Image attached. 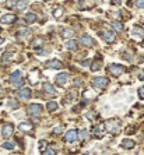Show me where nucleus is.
<instances>
[{
  "instance_id": "27",
  "label": "nucleus",
  "mask_w": 144,
  "mask_h": 155,
  "mask_svg": "<svg viewBox=\"0 0 144 155\" xmlns=\"http://www.w3.org/2000/svg\"><path fill=\"white\" fill-rule=\"evenodd\" d=\"M3 147L6 148V149H14L16 144H14V143H11V141H6V143L3 144Z\"/></svg>"
},
{
  "instance_id": "6",
  "label": "nucleus",
  "mask_w": 144,
  "mask_h": 155,
  "mask_svg": "<svg viewBox=\"0 0 144 155\" xmlns=\"http://www.w3.org/2000/svg\"><path fill=\"white\" fill-rule=\"evenodd\" d=\"M108 123H109V124H108V129H109V132L112 133V134H118V133H119L120 126H119V123H118V120H116V119L109 120Z\"/></svg>"
},
{
  "instance_id": "21",
  "label": "nucleus",
  "mask_w": 144,
  "mask_h": 155,
  "mask_svg": "<svg viewBox=\"0 0 144 155\" xmlns=\"http://www.w3.org/2000/svg\"><path fill=\"white\" fill-rule=\"evenodd\" d=\"M30 34H31V32H30L28 28H21V30L18 31V38H27Z\"/></svg>"
},
{
  "instance_id": "2",
  "label": "nucleus",
  "mask_w": 144,
  "mask_h": 155,
  "mask_svg": "<svg viewBox=\"0 0 144 155\" xmlns=\"http://www.w3.org/2000/svg\"><path fill=\"white\" fill-rule=\"evenodd\" d=\"M10 83L13 84L14 87H20V85H23L24 84V80L21 78V71H14L11 76H10Z\"/></svg>"
},
{
  "instance_id": "41",
  "label": "nucleus",
  "mask_w": 144,
  "mask_h": 155,
  "mask_svg": "<svg viewBox=\"0 0 144 155\" xmlns=\"http://www.w3.org/2000/svg\"><path fill=\"white\" fill-rule=\"evenodd\" d=\"M45 1H48V0H45Z\"/></svg>"
},
{
  "instance_id": "8",
  "label": "nucleus",
  "mask_w": 144,
  "mask_h": 155,
  "mask_svg": "<svg viewBox=\"0 0 144 155\" xmlns=\"http://www.w3.org/2000/svg\"><path fill=\"white\" fill-rule=\"evenodd\" d=\"M101 37L105 39V42H108V43H112L115 42V34L111 31H102L101 32Z\"/></svg>"
},
{
  "instance_id": "25",
  "label": "nucleus",
  "mask_w": 144,
  "mask_h": 155,
  "mask_svg": "<svg viewBox=\"0 0 144 155\" xmlns=\"http://www.w3.org/2000/svg\"><path fill=\"white\" fill-rule=\"evenodd\" d=\"M66 48H67L69 50H74V49L77 48V43H76L74 41H69V42L66 43Z\"/></svg>"
},
{
  "instance_id": "10",
  "label": "nucleus",
  "mask_w": 144,
  "mask_h": 155,
  "mask_svg": "<svg viewBox=\"0 0 144 155\" xmlns=\"http://www.w3.org/2000/svg\"><path fill=\"white\" fill-rule=\"evenodd\" d=\"M80 43L81 45H84V46H92V45H94V39L91 38V37H90V35H83V37H81L80 38Z\"/></svg>"
},
{
  "instance_id": "23",
  "label": "nucleus",
  "mask_w": 144,
  "mask_h": 155,
  "mask_svg": "<svg viewBox=\"0 0 144 155\" xmlns=\"http://www.w3.org/2000/svg\"><path fill=\"white\" fill-rule=\"evenodd\" d=\"M42 43H43V39L42 38H35L34 41H32V46L34 48H39V46H42Z\"/></svg>"
},
{
  "instance_id": "33",
  "label": "nucleus",
  "mask_w": 144,
  "mask_h": 155,
  "mask_svg": "<svg viewBox=\"0 0 144 155\" xmlns=\"http://www.w3.org/2000/svg\"><path fill=\"white\" fill-rule=\"evenodd\" d=\"M43 155H56V152H55V149L49 148V149H46V151H45V154H43Z\"/></svg>"
},
{
  "instance_id": "3",
  "label": "nucleus",
  "mask_w": 144,
  "mask_h": 155,
  "mask_svg": "<svg viewBox=\"0 0 144 155\" xmlns=\"http://www.w3.org/2000/svg\"><path fill=\"white\" fill-rule=\"evenodd\" d=\"M28 113L34 117H38L42 113V106H41L39 103H31L28 106Z\"/></svg>"
},
{
  "instance_id": "12",
  "label": "nucleus",
  "mask_w": 144,
  "mask_h": 155,
  "mask_svg": "<svg viewBox=\"0 0 144 155\" xmlns=\"http://www.w3.org/2000/svg\"><path fill=\"white\" fill-rule=\"evenodd\" d=\"M16 20H17V17L14 14H4L0 18V21L3 24H13V23H16Z\"/></svg>"
},
{
  "instance_id": "5",
  "label": "nucleus",
  "mask_w": 144,
  "mask_h": 155,
  "mask_svg": "<svg viewBox=\"0 0 144 155\" xmlns=\"http://www.w3.org/2000/svg\"><path fill=\"white\" fill-rule=\"evenodd\" d=\"M64 140L67 141V143H73V141H76V140H79V132L77 130H69V132L66 133V136H64Z\"/></svg>"
},
{
  "instance_id": "30",
  "label": "nucleus",
  "mask_w": 144,
  "mask_h": 155,
  "mask_svg": "<svg viewBox=\"0 0 144 155\" xmlns=\"http://www.w3.org/2000/svg\"><path fill=\"white\" fill-rule=\"evenodd\" d=\"M62 13H63V10H62L60 7H57L56 10H55V13H53V16L56 17V18H59V17L62 16Z\"/></svg>"
},
{
  "instance_id": "18",
  "label": "nucleus",
  "mask_w": 144,
  "mask_h": 155,
  "mask_svg": "<svg viewBox=\"0 0 144 155\" xmlns=\"http://www.w3.org/2000/svg\"><path fill=\"white\" fill-rule=\"evenodd\" d=\"M62 35H63V38L70 39V38H73V37H74V31H73L72 28H66V30H63Z\"/></svg>"
},
{
  "instance_id": "15",
  "label": "nucleus",
  "mask_w": 144,
  "mask_h": 155,
  "mask_svg": "<svg viewBox=\"0 0 144 155\" xmlns=\"http://www.w3.org/2000/svg\"><path fill=\"white\" fill-rule=\"evenodd\" d=\"M28 6V1L27 0H14V4H13V7H16L17 10H24L25 7Z\"/></svg>"
},
{
  "instance_id": "16",
  "label": "nucleus",
  "mask_w": 144,
  "mask_h": 155,
  "mask_svg": "<svg viewBox=\"0 0 144 155\" xmlns=\"http://www.w3.org/2000/svg\"><path fill=\"white\" fill-rule=\"evenodd\" d=\"M136 145V143L133 141V140H130V138H125V140H122V147L123 148H133Z\"/></svg>"
},
{
  "instance_id": "17",
  "label": "nucleus",
  "mask_w": 144,
  "mask_h": 155,
  "mask_svg": "<svg viewBox=\"0 0 144 155\" xmlns=\"http://www.w3.org/2000/svg\"><path fill=\"white\" fill-rule=\"evenodd\" d=\"M18 129H20L21 132H31V130H32V124H31V123H27V122H24V123H20Z\"/></svg>"
},
{
  "instance_id": "4",
  "label": "nucleus",
  "mask_w": 144,
  "mask_h": 155,
  "mask_svg": "<svg viewBox=\"0 0 144 155\" xmlns=\"http://www.w3.org/2000/svg\"><path fill=\"white\" fill-rule=\"evenodd\" d=\"M109 84V80L106 77H96L94 78V81H92V85L95 87V88H105V87Z\"/></svg>"
},
{
  "instance_id": "40",
  "label": "nucleus",
  "mask_w": 144,
  "mask_h": 155,
  "mask_svg": "<svg viewBox=\"0 0 144 155\" xmlns=\"http://www.w3.org/2000/svg\"><path fill=\"white\" fill-rule=\"evenodd\" d=\"M0 32H1V28H0Z\"/></svg>"
},
{
  "instance_id": "26",
  "label": "nucleus",
  "mask_w": 144,
  "mask_h": 155,
  "mask_svg": "<svg viewBox=\"0 0 144 155\" xmlns=\"http://www.w3.org/2000/svg\"><path fill=\"white\" fill-rule=\"evenodd\" d=\"M57 109V103L55 101H50L48 103V110H50V112H53V110H56Z\"/></svg>"
},
{
  "instance_id": "20",
  "label": "nucleus",
  "mask_w": 144,
  "mask_h": 155,
  "mask_svg": "<svg viewBox=\"0 0 144 155\" xmlns=\"http://www.w3.org/2000/svg\"><path fill=\"white\" fill-rule=\"evenodd\" d=\"M43 90H45V92H48V94H53V95L56 94L53 85H52V84H49V83H45V84H43Z\"/></svg>"
},
{
  "instance_id": "24",
  "label": "nucleus",
  "mask_w": 144,
  "mask_h": 155,
  "mask_svg": "<svg viewBox=\"0 0 144 155\" xmlns=\"http://www.w3.org/2000/svg\"><path fill=\"white\" fill-rule=\"evenodd\" d=\"M112 27H113V28H115V30H116L118 32H122V31H123V25H122L119 21H113V23H112Z\"/></svg>"
},
{
  "instance_id": "11",
  "label": "nucleus",
  "mask_w": 144,
  "mask_h": 155,
  "mask_svg": "<svg viewBox=\"0 0 144 155\" xmlns=\"http://www.w3.org/2000/svg\"><path fill=\"white\" fill-rule=\"evenodd\" d=\"M17 96L21 98V99H28V98H31V90L30 88H23L17 92Z\"/></svg>"
},
{
  "instance_id": "28",
  "label": "nucleus",
  "mask_w": 144,
  "mask_h": 155,
  "mask_svg": "<svg viewBox=\"0 0 144 155\" xmlns=\"http://www.w3.org/2000/svg\"><path fill=\"white\" fill-rule=\"evenodd\" d=\"M99 69H101V62L96 60V62L91 66V70H92V71H96V70H99Z\"/></svg>"
},
{
  "instance_id": "19",
  "label": "nucleus",
  "mask_w": 144,
  "mask_h": 155,
  "mask_svg": "<svg viewBox=\"0 0 144 155\" xmlns=\"http://www.w3.org/2000/svg\"><path fill=\"white\" fill-rule=\"evenodd\" d=\"M132 34L133 35H136V37H144V30L143 28H140V27H134L133 30H132Z\"/></svg>"
},
{
  "instance_id": "13",
  "label": "nucleus",
  "mask_w": 144,
  "mask_h": 155,
  "mask_svg": "<svg viewBox=\"0 0 144 155\" xmlns=\"http://www.w3.org/2000/svg\"><path fill=\"white\" fill-rule=\"evenodd\" d=\"M45 67L46 69H62L63 67V64H62V62H59V60H50V62H48L46 64H45Z\"/></svg>"
},
{
  "instance_id": "29",
  "label": "nucleus",
  "mask_w": 144,
  "mask_h": 155,
  "mask_svg": "<svg viewBox=\"0 0 144 155\" xmlns=\"http://www.w3.org/2000/svg\"><path fill=\"white\" fill-rule=\"evenodd\" d=\"M79 138H81V140L88 138V132H87V130H81V132H80V136H79Z\"/></svg>"
},
{
  "instance_id": "32",
  "label": "nucleus",
  "mask_w": 144,
  "mask_h": 155,
  "mask_svg": "<svg viewBox=\"0 0 144 155\" xmlns=\"http://www.w3.org/2000/svg\"><path fill=\"white\" fill-rule=\"evenodd\" d=\"M136 6L138 8H144V0H136Z\"/></svg>"
},
{
  "instance_id": "37",
  "label": "nucleus",
  "mask_w": 144,
  "mask_h": 155,
  "mask_svg": "<svg viewBox=\"0 0 144 155\" xmlns=\"http://www.w3.org/2000/svg\"><path fill=\"white\" fill-rule=\"evenodd\" d=\"M140 80H144V71L141 73V74H140Z\"/></svg>"
},
{
  "instance_id": "35",
  "label": "nucleus",
  "mask_w": 144,
  "mask_h": 155,
  "mask_svg": "<svg viewBox=\"0 0 144 155\" xmlns=\"http://www.w3.org/2000/svg\"><path fill=\"white\" fill-rule=\"evenodd\" d=\"M62 132H63L62 127H55V129H53V133H55V134H59V133H62Z\"/></svg>"
},
{
  "instance_id": "31",
  "label": "nucleus",
  "mask_w": 144,
  "mask_h": 155,
  "mask_svg": "<svg viewBox=\"0 0 144 155\" xmlns=\"http://www.w3.org/2000/svg\"><path fill=\"white\" fill-rule=\"evenodd\" d=\"M39 149L41 151H45V149H46V141H39Z\"/></svg>"
},
{
  "instance_id": "38",
  "label": "nucleus",
  "mask_w": 144,
  "mask_h": 155,
  "mask_svg": "<svg viewBox=\"0 0 144 155\" xmlns=\"http://www.w3.org/2000/svg\"><path fill=\"white\" fill-rule=\"evenodd\" d=\"M3 42H4V39H3V38H0V45H1Z\"/></svg>"
},
{
  "instance_id": "39",
  "label": "nucleus",
  "mask_w": 144,
  "mask_h": 155,
  "mask_svg": "<svg viewBox=\"0 0 144 155\" xmlns=\"http://www.w3.org/2000/svg\"><path fill=\"white\" fill-rule=\"evenodd\" d=\"M0 90H1V85H0Z\"/></svg>"
},
{
  "instance_id": "9",
  "label": "nucleus",
  "mask_w": 144,
  "mask_h": 155,
  "mask_svg": "<svg viewBox=\"0 0 144 155\" xmlns=\"http://www.w3.org/2000/svg\"><path fill=\"white\" fill-rule=\"evenodd\" d=\"M105 127H106V126H105L104 123H99L98 126H95V127H94V130H92V132H94V136H95V137H99V138H101V137L104 136Z\"/></svg>"
},
{
  "instance_id": "34",
  "label": "nucleus",
  "mask_w": 144,
  "mask_h": 155,
  "mask_svg": "<svg viewBox=\"0 0 144 155\" xmlns=\"http://www.w3.org/2000/svg\"><path fill=\"white\" fill-rule=\"evenodd\" d=\"M138 96H140L141 99H144V87H143V88H140V90H138Z\"/></svg>"
},
{
  "instance_id": "14",
  "label": "nucleus",
  "mask_w": 144,
  "mask_h": 155,
  "mask_svg": "<svg viewBox=\"0 0 144 155\" xmlns=\"http://www.w3.org/2000/svg\"><path fill=\"white\" fill-rule=\"evenodd\" d=\"M67 78H69V74L67 73H62L56 77V84L60 87H63L66 83H67Z\"/></svg>"
},
{
  "instance_id": "22",
  "label": "nucleus",
  "mask_w": 144,
  "mask_h": 155,
  "mask_svg": "<svg viewBox=\"0 0 144 155\" xmlns=\"http://www.w3.org/2000/svg\"><path fill=\"white\" fill-rule=\"evenodd\" d=\"M25 21H27V23H35V21H37V16H35L34 13H28V14L25 16Z\"/></svg>"
},
{
  "instance_id": "36",
  "label": "nucleus",
  "mask_w": 144,
  "mask_h": 155,
  "mask_svg": "<svg viewBox=\"0 0 144 155\" xmlns=\"http://www.w3.org/2000/svg\"><path fill=\"white\" fill-rule=\"evenodd\" d=\"M8 105H10L11 108H17V106H18V103H17V102H14V101H10V102H8Z\"/></svg>"
},
{
  "instance_id": "7",
  "label": "nucleus",
  "mask_w": 144,
  "mask_h": 155,
  "mask_svg": "<svg viewBox=\"0 0 144 155\" xmlns=\"http://www.w3.org/2000/svg\"><path fill=\"white\" fill-rule=\"evenodd\" d=\"M13 132H14V126L11 123L3 126V129H1V134H3V137H6V138H8V137L13 134Z\"/></svg>"
},
{
  "instance_id": "1",
  "label": "nucleus",
  "mask_w": 144,
  "mask_h": 155,
  "mask_svg": "<svg viewBox=\"0 0 144 155\" xmlns=\"http://www.w3.org/2000/svg\"><path fill=\"white\" fill-rule=\"evenodd\" d=\"M108 73L113 77H119L120 74L125 73V67L122 64H109L108 66Z\"/></svg>"
}]
</instances>
